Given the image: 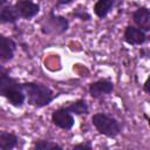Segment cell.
Masks as SVG:
<instances>
[{
	"label": "cell",
	"mask_w": 150,
	"mask_h": 150,
	"mask_svg": "<svg viewBox=\"0 0 150 150\" xmlns=\"http://www.w3.org/2000/svg\"><path fill=\"white\" fill-rule=\"evenodd\" d=\"M25 96H27L28 103L36 108H42L48 105L54 100V94L50 88L42 83L26 82L22 83Z\"/></svg>",
	"instance_id": "cell-1"
},
{
	"label": "cell",
	"mask_w": 150,
	"mask_h": 150,
	"mask_svg": "<svg viewBox=\"0 0 150 150\" xmlns=\"http://www.w3.org/2000/svg\"><path fill=\"white\" fill-rule=\"evenodd\" d=\"M0 95L6 97L9 103L15 107H21L26 100L22 84L11 77L9 74L0 77Z\"/></svg>",
	"instance_id": "cell-2"
},
{
	"label": "cell",
	"mask_w": 150,
	"mask_h": 150,
	"mask_svg": "<svg viewBox=\"0 0 150 150\" xmlns=\"http://www.w3.org/2000/svg\"><path fill=\"white\" fill-rule=\"evenodd\" d=\"M91 121L94 127L97 129V131L108 137H116L121 131V127L118 122L105 114H102V112L95 114L91 117Z\"/></svg>",
	"instance_id": "cell-3"
},
{
	"label": "cell",
	"mask_w": 150,
	"mask_h": 150,
	"mask_svg": "<svg viewBox=\"0 0 150 150\" xmlns=\"http://www.w3.org/2000/svg\"><path fill=\"white\" fill-rule=\"evenodd\" d=\"M69 22L61 15H55L53 11L45 18L41 23V32L43 34H62L68 29Z\"/></svg>",
	"instance_id": "cell-4"
},
{
	"label": "cell",
	"mask_w": 150,
	"mask_h": 150,
	"mask_svg": "<svg viewBox=\"0 0 150 150\" xmlns=\"http://www.w3.org/2000/svg\"><path fill=\"white\" fill-rule=\"evenodd\" d=\"M52 122L57 128H61V129H64V130H69L74 125V117L63 107V108L54 110V112L52 114Z\"/></svg>",
	"instance_id": "cell-5"
},
{
	"label": "cell",
	"mask_w": 150,
	"mask_h": 150,
	"mask_svg": "<svg viewBox=\"0 0 150 150\" xmlns=\"http://www.w3.org/2000/svg\"><path fill=\"white\" fill-rule=\"evenodd\" d=\"M14 7H15L19 16L22 19H30V18L35 16L40 11V6L35 2H33L32 0H18L15 2Z\"/></svg>",
	"instance_id": "cell-6"
},
{
	"label": "cell",
	"mask_w": 150,
	"mask_h": 150,
	"mask_svg": "<svg viewBox=\"0 0 150 150\" xmlns=\"http://www.w3.org/2000/svg\"><path fill=\"white\" fill-rule=\"evenodd\" d=\"M114 90V84L111 81L101 79L89 86V94L94 98H98L103 95H108Z\"/></svg>",
	"instance_id": "cell-7"
},
{
	"label": "cell",
	"mask_w": 150,
	"mask_h": 150,
	"mask_svg": "<svg viewBox=\"0 0 150 150\" xmlns=\"http://www.w3.org/2000/svg\"><path fill=\"white\" fill-rule=\"evenodd\" d=\"M146 40L145 33L134 26H128L124 30V41L129 45H142Z\"/></svg>",
	"instance_id": "cell-8"
},
{
	"label": "cell",
	"mask_w": 150,
	"mask_h": 150,
	"mask_svg": "<svg viewBox=\"0 0 150 150\" xmlns=\"http://www.w3.org/2000/svg\"><path fill=\"white\" fill-rule=\"evenodd\" d=\"M16 48L15 42L2 34H0V60L9 61L14 56V50Z\"/></svg>",
	"instance_id": "cell-9"
},
{
	"label": "cell",
	"mask_w": 150,
	"mask_h": 150,
	"mask_svg": "<svg viewBox=\"0 0 150 150\" xmlns=\"http://www.w3.org/2000/svg\"><path fill=\"white\" fill-rule=\"evenodd\" d=\"M132 20L143 32H148L150 29V12L146 7L136 9L132 14Z\"/></svg>",
	"instance_id": "cell-10"
},
{
	"label": "cell",
	"mask_w": 150,
	"mask_h": 150,
	"mask_svg": "<svg viewBox=\"0 0 150 150\" xmlns=\"http://www.w3.org/2000/svg\"><path fill=\"white\" fill-rule=\"evenodd\" d=\"M20 19L14 6H5L0 8V23H14Z\"/></svg>",
	"instance_id": "cell-11"
},
{
	"label": "cell",
	"mask_w": 150,
	"mask_h": 150,
	"mask_svg": "<svg viewBox=\"0 0 150 150\" xmlns=\"http://www.w3.org/2000/svg\"><path fill=\"white\" fill-rule=\"evenodd\" d=\"M18 141L19 139H18V137L14 134L4 131V132L0 134V149H2V150H11V149L16 146Z\"/></svg>",
	"instance_id": "cell-12"
},
{
	"label": "cell",
	"mask_w": 150,
	"mask_h": 150,
	"mask_svg": "<svg viewBox=\"0 0 150 150\" xmlns=\"http://www.w3.org/2000/svg\"><path fill=\"white\" fill-rule=\"evenodd\" d=\"M114 4H115V0H97V2L94 6V12L98 18L103 19L110 12Z\"/></svg>",
	"instance_id": "cell-13"
},
{
	"label": "cell",
	"mask_w": 150,
	"mask_h": 150,
	"mask_svg": "<svg viewBox=\"0 0 150 150\" xmlns=\"http://www.w3.org/2000/svg\"><path fill=\"white\" fill-rule=\"evenodd\" d=\"M64 108L70 114H75V115H82V114L88 112V104L84 100H77L75 102H71L69 105H67Z\"/></svg>",
	"instance_id": "cell-14"
},
{
	"label": "cell",
	"mask_w": 150,
	"mask_h": 150,
	"mask_svg": "<svg viewBox=\"0 0 150 150\" xmlns=\"http://www.w3.org/2000/svg\"><path fill=\"white\" fill-rule=\"evenodd\" d=\"M34 149L36 150H52V149H59V150H62V146L59 145L57 143L55 142H52V141H38L34 145Z\"/></svg>",
	"instance_id": "cell-15"
},
{
	"label": "cell",
	"mask_w": 150,
	"mask_h": 150,
	"mask_svg": "<svg viewBox=\"0 0 150 150\" xmlns=\"http://www.w3.org/2000/svg\"><path fill=\"white\" fill-rule=\"evenodd\" d=\"M71 15H74L75 18H79V19H81V20H90V14H88L87 12H84V11H81V9H76V11H74L73 13H71Z\"/></svg>",
	"instance_id": "cell-16"
},
{
	"label": "cell",
	"mask_w": 150,
	"mask_h": 150,
	"mask_svg": "<svg viewBox=\"0 0 150 150\" xmlns=\"http://www.w3.org/2000/svg\"><path fill=\"white\" fill-rule=\"evenodd\" d=\"M74 149H88V150H90V149H91V145H90V143H88V144L81 143V144L74 145Z\"/></svg>",
	"instance_id": "cell-17"
},
{
	"label": "cell",
	"mask_w": 150,
	"mask_h": 150,
	"mask_svg": "<svg viewBox=\"0 0 150 150\" xmlns=\"http://www.w3.org/2000/svg\"><path fill=\"white\" fill-rule=\"evenodd\" d=\"M7 74H9L8 69H6L4 66H1V64H0V77H1V76H4V75H7Z\"/></svg>",
	"instance_id": "cell-18"
},
{
	"label": "cell",
	"mask_w": 150,
	"mask_h": 150,
	"mask_svg": "<svg viewBox=\"0 0 150 150\" xmlns=\"http://www.w3.org/2000/svg\"><path fill=\"white\" fill-rule=\"evenodd\" d=\"M73 0H56V6H61V5H67L69 2H71Z\"/></svg>",
	"instance_id": "cell-19"
},
{
	"label": "cell",
	"mask_w": 150,
	"mask_h": 150,
	"mask_svg": "<svg viewBox=\"0 0 150 150\" xmlns=\"http://www.w3.org/2000/svg\"><path fill=\"white\" fill-rule=\"evenodd\" d=\"M6 1H7V0H0V6H2L4 4H6Z\"/></svg>",
	"instance_id": "cell-20"
}]
</instances>
